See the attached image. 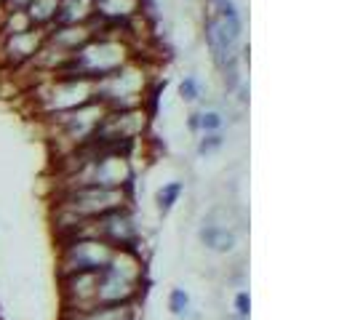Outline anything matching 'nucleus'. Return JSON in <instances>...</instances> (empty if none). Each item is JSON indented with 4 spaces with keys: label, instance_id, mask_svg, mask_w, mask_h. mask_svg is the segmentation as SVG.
Returning <instances> with one entry per match:
<instances>
[{
    "label": "nucleus",
    "instance_id": "obj_24",
    "mask_svg": "<svg viewBox=\"0 0 355 320\" xmlns=\"http://www.w3.org/2000/svg\"><path fill=\"white\" fill-rule=\"evenodd\" d=\"M187 128H190V131H200V112L187 115Z\"/></svg>",
    "mask_w": 355,
    "mask_h": 320
},
{
    "label": "nucleus",
    "instance_id": "obj_12",
    "mask_svg": "<svg viewBox=\"0 0 355 320\" xmlns=\"http://www.w3.org/2000/svg\"><path fill=\"white\" fill-rule=\"evenodd\" d=\"M198 238H200V243H203L209 251H214V254H230V251L235 249V243H238L235 230H232L230 224L219 222L214 213L203 222V227H200V232H198Z\"/></svg>",
    "mask_w": 355,
    "mask_h": 320
},
{
    "label": "nucleus",
    "instance_id": "obj_7",
    "mask_svg": "<svg viewBox=\"0 0 355 320\" xmlns=\"http://www.w3.org/2000/svg\"><path fill=\"white\" fill-rule=\"evenodd\" d=\"M96 275L99 272H78L62 278V307L64 312H80L96 307Z\"/></svg>",
    "mask_w": 355,
    "mask_h": 320
},
{
    "label": "nucleus",
    "instance_id": "obj_8",
    "mask_svg": "<svg viewBox=\"0 0 355 320\" xmlns=\"http://www.w3.org/2000/svg\"><path fill=\"white\" fill-rule=\"evenodd\" d=\"M46 43V30L33 27L27 33H19V35H6L0 37V53L6 59V64L11 67H24L35 59V53L40 51V46Z\"/></svg>",
    "mask_w": 355,
    "mask_h": 320
},
{
    "label": "nucleus",
    "instance_id": "obj_13",
    "mask_svg": "<svg viewBox=\"0 0 355 320\" xmlns=\"http://www.w3.org/2000/svg\"><path fill=\"white\" fill-rule=\"evenodd\" d=\"M137 304H96L80 312H64L62 320H134Z\"/></svg>",
    "mask_w": 355,
    "mask_h": 320
},
{
    "label": "nucleus",
    "instance_id": "obj_21",
    "mask_svg": "<svg viewBox=\"0 0 355 320\" xmlns=\"http://www.w3.org/2000/svg\"><path fill=\"white\" fill-rule=\"evenodd\" d=\"M222 144H225V136H222V134H203V139L198 142V155H211Z\"/></svg>",
    "mask_w": 355,
    "mask_h": 320
},
{
    "label": "nucleus",
    "instance_id": "obj_9",
    "mask_svg": "<svg viewBox=\"0 0 355 320\" xmlns=\"http://www.w3.org/2000/svg\"><path fill=\"white\" fill-rule=\"evenodd\" d=\"M142 294V285L128 283L123 278L102 269L96 275V304H137Z\"/></svg>",
    "mask_w": 355,
    "mask_h": 320
},
{
    "label": "nucleus",
    "instance_id": "obj_22",
    "mask_svg": "<svg viewBox=\"0 0 355 320\" xmlns=\"http://www.w3.org/2000/svg\"><path fill=\"white\" fill-rule=\"evenodd\" d=\"M249 312H251V296L249 291H238L235 294V315L243 320H249Z\"/></svg>",
    "mask_w": 355,
    "mask_h": 320
},
{
    "label": "nucleus",
    "instance_id": "obj_26",
    "mask_svg": "<svg viewBox=\"0 0 355 320\" xmlns=\"http://www.w3.org/2000/svg\"><path fill=\"white\" fill-rule=\"evenodd\" d=\"M91 3H94V0H91Z\"/></svg>",
    "mask_w": 355,
    "mask_h": 320
},
{
    "label": "nucleus",
    "instance_id": "obj_14",
    "mask_svg": "<svg viewBox=\"0 0 355 320\" xmlns=\"http://www.w3.org/2000/svg\"><path fill=\"white\" fill-rule=\"evenodd\" d=\"M94 17L91 0H59V11L51 27H64V24H89Z\"/></svg>",
    "mask_w": 355,
    "mask_h": 320
},
{
    "label": "nucleus",
    "instance_id": "obj_16",
    "mask_svg": "<svg viewBox=\"0 0 355 320\" xmlns=\"http://www.w3.org/2000/svg\"><path fill=\"white\" fill-rule=\"evenodd\" d=\"M33 30V21L27 17V11H3L0 17V37L6 35H19Z\"/></svg>",
    "mask_w": 355,
    "mask_h": 320
},
{
    "label": "nucleus",
    "instance_id": "obj_20",
    "mask_svg": "<svg viewBox=\"0 0 355 320\" xmlns=\"http://www.w3.org/2000/svg\"><path fill=\"white\" fill-rule=\"evenodd\" d=\"M179 96L184 99V102H196L200 99V83H198V78H184L182 83H179Z\"/></svg>",
    "mask_w": 355,
    "mask_h": 320
},
{
    "label": "nucleus",
    "instance_id": "obj_2",
    "mask_svg": "<svg viewBox=\"0 0 355 320\" xmlns=\"http://www.w3.org/2000/svg\"><path fill=\"white\" fill-rule=\"evenodd\" d=\"M134 46L121 35H99L91 37L89 43L78 53H72L70 64L59 75H72V78H89L99 80L110 72L121 70L134 59Z\"/></svg>",
    "mask_w": 355,
    "mask_h": 320
},
{
    "label": "nucleus",
    "instance_id": "obj_3",
    "mask_svg": "<svg viewBox=\"0 0 355 320\" xmlns=\"http://www.w3.org/2000/svg\"><path fill=\"white\" fill-rule=\"evenodd\" d=\"M33 96H35V112L43 121H49L94 102V80L72 75L40 78L33 89Z\"/></svg>",
    "mask_w": 355,
    "mask_h": 320
},
{
    "label": "nucleus",
    "instance_id": "obj_10",
    "mask_svg": "<svg viewBox=\"0 0 355 320\" xmlns=\"http://www.w3.org/2000/svg\"><path fill=\"white\" fill-rule=\"evenodd\" d=\"M91 8H94V19L105 21L110 27L125 30V24L142 17L144 0H94Z\"/></svg>",
    "mask_w": 355,
    "mask_h": 320
},
{
    "label": "nucleus",
    "instance_id": "obj_4",
    "mask_svg": "<svg viewBox=\"0 0 355 320\" xmlns=\"http://www.w3.org/2000/svg\"><path fill=\"white\" fill-rule=\"evenodd\" d=\"M53 208L70 213L78 222H91L118 208H131V187L128 190H110V187H70V190H56Z\"/></svg>",
    "mask_w": 355,
    "mask_h": 320
},
{
    "label": "nucleus",
    "instance_id": "obj_25",
    "mask_svg": "<svg viewBox=\"0 0 355 320\" xmlns=\"http://www.w3.org/2000/svg\"><path fill=\"white\" fill-rule=\"evenodd\" d=\"M230 320H243V318H238V315H232V318Z\"/></svg>",
    "mask_w": 355,
    "mask_h": 320
},
{
    "label": "nucleus",
    "instance_id": "obj_17",
    "mask_svg": "<svg viewBox=\"0 0 355 320\" xmlns=\"http://www.w3.org/2000/svg\"><path fill=\"white\" fill-rule=\"evenodd\" d=\"M182 193H184V184H182V181H168V184H163L158 193H155V206H158V211H163V213L171 211L179 203Z\"/></svg>",
    "mask_w": 355,
    "mask_h": 320
},
{
    "label": "nucleus",
    "instance_id": "obj_11",
    "mask_svg": "<svg viewBox=\"0 0 355 320\" xmlns=\"http://www.w3.org/2000/svg\"><path fill=\"white\" fill-rule=\"evenodd\" d=\"M91 37H94L91 24H64V27H49L46 30V43H51L59 51L70 53V56L80 51Z\"/></svg>",
    "mask_w": 355,
    "mask_h": 320
},
{
    "label": "nucleus",
    "instance_id": "obj_6",
    "mask_svg": "<svg viewBox=\"0 0 355 320\" xmlns=\"http://www.w3.org/2000/svg\"><path fill=\"white\" fill-rule=\"evenodd\" d=\"M112 246L99 238H70L59 240V278L78 272H102L112 256Z\"/></svg>",
    "mask_w": 355,
    "mask_h": 320
},
{
    "label": "nucleus",
    "instance_id": "obj_1",
    "mask_svg": "<svg viewBox=\"0 0 355 320\" xmlns=\"http://www.w3.org/2000/svg\"><path fill=\"white\" fill-rule=\"evenodd\" d=\"M150 80V67L134 56L121 70L94 80V99L102 102L107 109H139L147 105Z\"/></svg>",
    "mask_w": 355,
    "mask_h": 320
},
{
    "label": "nucleus",
    "instance_id": "obj_15",
    "mask_svg": "<svg viewBox=\"0 0 355 320\" xmlns=\"http://www.w3.org/2000/svg\"><path fill=\"white\" fill-rule=\"evenodd\" d=\"M56 11H59V0H33L27 6V17L33 21V27H40V30L51 27Z\"/></svg>",
    "mask_w": 355,
    "mask_h": 320
},
{
    "label": "nucleus",
    "instance_id": "obj_23",
    "mask_svg": "<svg viewBox=\"0 0 355 320\" xmlns=\"http://www.w3.org/2000/svg\"><path fill=\"white\" fill-rule=\"evenodd\" d=\"M33 0H3V11H27Z\"/></svg>",
    "mask_w": 355,
    "mask_h": 320
},
{
    "label": "nucleus",
    "instance_id": "obj_5",
    "mask_svg": "<svg viewBox=\"0 0 355 320\" xmlns=\"http://www.w3.org/2000/svg\"><path fill=\"white\" fill-rule=\"evenodd\" d=\"M150 125L147 107L139 109H107L102 123L96 125L91 144L99 150H131L144 136Z\"/></svg>",
    "mask_w": 355,
    "mask_h": 320
},
{
    "label": "nucleus",
    "instance_id": "obj_18",
    "mask_svg": "<svg viewBox=\"0 0 355 320\" xmlns=\"http://www.w3.org/2000/svg\"><path fill=\"white\" fill-rule=\"evenodd\" d=\"M168 310H171V315H177L182 320L193 318V299H190V294L184 288H174L168 294Z\"/></svg>",
    "mask_w": 355,
    "mask_h": 320
},
{
    "label": "nucleus",
    "instance_id": "obj_19",
    "mask_svg": "<svg viewBox=\"0 0 355 320\" xmlns=\"http://www.w3.org/2000/svg\"><path fill=\"white\" fill-rule=\"evenodd\" d=\"M222 125H225V118H222L216 109L200 112V131H203V134H219Z\"/></svg>",
    "mask_w": 355,
    "mask_h": 320
}]
</instances>
